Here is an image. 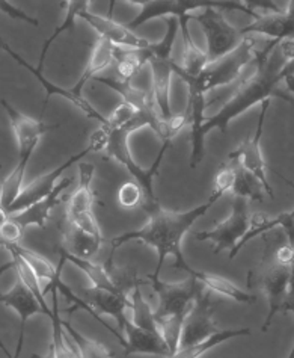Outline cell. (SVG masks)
Listing matches in <instances>:
<instances>
[{
  "label": "cell",
  "instance_id": "6da1fadb",
  "mask_svg": "<svg viewBox=\"0 0 294 358\" xmlns=\"http://www.w3.org/2000/svg\"><path fill=\"white\" fill-rule=\"evenodd\" d=\"M287 62L288 59L279 49V44H274L273 41H269L263 50L257 52L255 56L257 71L237 88L233 97L228 99L216 115L205 118L201 126L191 131V168H196L201 164L204 157V138L212 130L217 129L222 134H226L233 120L244 114L257 103H264L274 96L294 105V100L279 90V83L284 80L282 70Z\"/></svg>",
  "mask_w": 294,
  "mask_h": 358
},
{
  "label": "cell",
  "instance_id": "7a4b0ae2",
  "mask_svg": "<svg viewBox=\"0 0 294 358\" xmlns=\"http://www.w3.org/2000/svg\"><path fill=\"white\" fill-rule=\"evenodd\" d=\"M214 203L216 200L213 196H208L207 203L187 212H169L165 210L163 207H159L157 210L148 215V221L144 227L135 231L124 233L110 241V256L115 257V251L124 243L131 241H140L157 251V266L151 275L160 277V269H162L163 262L168 256H172L175 259L172 265L174 269L184 271L189 274L192 268L187 265V262L183 256L182 241L184 238V234L191 230L192 225L210 210Z\"/></svg>",
  "mask_w": 294,
  "mask_h": 358
},
{
  "label": "cell",
  "instance_id": "3957f363",
  "mask_svg": "<svg viewBox=\"0 0 294 358\" xmlns=\"http://www.w3.org/2000/svg\"><path fill=\"white\" fill-rule=\"evenodd\" d=\"M255 47H257V38L255 36H244V40L234 52L208 64L196 78L186 76L182 71V67L175 62L174 73L189 85V106L186 112L192 129L201 126L205 120V94L216 88L225 87V85H230L239 78L244 67H248L252 61H255V56H257Z\"/></svg>",
  "mask_w": 294,
  "mask_h": 358
},
{
  "label": "cell",
  "instance_id": "277c9868",
  "mask_svg": "<svg viewBox=\"0 0 294 358\" xmlns=\"http://www.w3.org/2000/svg\"><path fill=\"white\" fill-rule=\"evenodd\" d=\"M145 278L159 295V308L154 312V319L159 334L162 336L172 355L178 351L184 319L204 286L193 277L179 282H165L160 277L151 274Z\"/></svg>",
  "mask_w": 294,
  "mask_h": 358
},
{
  "label": "cell",
  "instance_id": "5b68a950",
  "mask_svg": "<svg viewBox=\"0 0 294 358\" xmlns=\"http://www.w3.org/2000/svg\"><path fill=\"white\" fill-rule=\"evenodd\" d=\"M145 126H149L148 117L136 112V115L133 117L127 122V124L117 127V129H110L108 145H106V148H104V153H106L108 159H115L121 165H124L127 168L130 176L135 178L136 183L140 186L142 192H144L145 201H144V206H142V210H144L147 215H149L154 210H157L159 207H162L154 194V177L159 173L160 165H162V160L165 157L166 150L170 148L172 143L162 144V148H160V153L157 155L154 164L151 165L148 169L140 168L131 157L128 138L131 134H135L136 130L145 127Z\"/></svg>",
  "mask_w": 294,
  "mask_h": 358
},
{
  "label": "cell",
  "instance_id": "8992f818",
  "mask_svg": "<svg viewBox=\"0 0 294 358\" xmlns=\"http://www.w3.org/2000/svg\"><path fill=\"white\" fill-rule=\"evenodd\" d=\"M223 9L244 13L253 17L255 20L260 17V14L252 11V9L246 5V2H233V0H214V5L208 6L196 14H192L191 17L195 18V20L203 26L205 34L208 64L230 55L244 40L242 31L234 27L223 17Z\"/></svg>",
  "mask_w": 294,
  "mask_h": 358
},
{
  "label": "cell",
  "instance_id": "52a82bcc",
  "mask_svg": "<svg viewBox=\"0 0 294 358\" xmlns=\"http://www.w3.org/2000/svg\"><path fill=\"white\" fill-rule=\"evenodd\" d=\"M291 268V265H286L274 257L273 242L265 239V250L260 265L255 269H251L248 274L249 287H257L261 290L269 303V315L261 328L263 333L267 331L273 317L281 313L288 292Z\"/></svg>",
  "mask_w": 294,
  "mask_h": 358
},
{
  "label": "cell",
  "instance_id": "ba28073f",
  "mask_svg": "<svg viewBox=\"0 0 294 358\" xmlns=\"http://www.w3.org/2000/svg\"><path fill=\"white\" fill-rule=\"evenodd\" d=\"M249 212H248V200L234 196L231 215L223 222L217 224L212 230H204L195 234L196 241H210L214 243V254L228 250V257L233 260L234 251L237 245L240 243L243 236L249 227Z\"/></svg>",
  "mask_w": 294,
  "mask_h": 358
},
{
  "label": "cell",
  "instance_id": "9c48e42d",
  "mask_svg": "<svg viewBox=\"0 0 294 358\" xmlns=\"http://www.w3.org/2000/svg\"><path fill=\"white\" fill-rule=\"evenodd\" d=\"M269 108H270V100L261 103L257 129H255V131L249 138H246L243 143L234 150V152L230 155V157L235 159L243 169H246V171L257 178V180L261 183L265 195H269L270 199H274V194L267 177V166H265V160L261 152L264 120H265V115H267Z\"/></svg>",
  "mask_w": 294,
  "mask_h": 358
},
{
  "label": "cell",
  "instance_id": "30bf717a",
  "mask_svg": "<svg viewBox=\"0 0 294 358\" xmlns=\"http://www.w3.org/2000/svg\"><path fill=\"white\" fill-rule=\"evenodd\" d=\"M213 315L214 306L212 304V299L207 294H204V290H201L184 319L178 350L179 348H189L201 343L207 341L208 337L219 333L221 329L216 327Z\"/></svg>",
  "mask_w": 294,
  "mask_h": 358
},
{
  "label": "cell",
  "instance_id": "8fae6325",
  "mask_svg": "<svg viewBox=\"0 0 294 358\" xmlns=\"http://www.w3.org/2000/svg\"><path fill=\"white\" fill-rule=\"evenodd\" d=\"M94 152H96V148H94L91 144H88L87 148H83L80 153H75L68 160H65L61 166L54 168L53 171L35 178V180H32L29 185L23 187L20 195L17 196V200L11 204V207L6 210V213L9 216L20 213L24 209H27V207H31L32 204L45 199V196L53 191V187L58 185V182L61 180L66 169L73 166L74 164L80 162L82 159H84L89 153H94Z\"/></svg>",
  "mask_w": 294,
  "mask_h": 358
},
{
  "label": "cell",
  "instance_id": "7c38bea8",
  "mask_svg": "<svg viewBox=\"0 0 294 358\" xmlns=\"http://www.w3.org/2000/svg\"><path fill=\"white\" fill-rule=\"evenodd\" d=\"M130 3L140 5L139 15L127 23L130 31H136L139 26L157 17H184L196 14L203 9L214 5V0H130Z\"/></svg>",
  "mask_w": 294,
  "mask_h": 358
},
{
  "label": "cell",
  "instance_id": "4fadbf2b",
  "mask_svg": "<svg viewBox=\"0 0 294 358\" xmlns=\"http://www.w3.org/2000/svg\"><path fill=\"white\" fill-rule=\"evenodd\" d=\"M0 105L5 109L9 122H11V127L14 130V135L18 144V159L29 162L41 136L58 126H49L41 120H35L22 114V112H18L14 106L9 105L5 99L0 100Z\"/></svg>",
  "mask_w": 294,
  "mask_h": 358
},
{
  "label": "cell",
  "instance_id": "5bb4252c",
  "mask_svg": "<svg viewBox=\"0 0 294 358\" xmlns=\"http://www.w3.org/2000/svg\"><path fill=\"white\" fill-rule=\"evenodd\" d=\"M94 31L98 34L100 38L110 41L117 47H124V49H135V50H147L149 49L151 43L145 38H140L135 32L130 31L126 24H121L113 20L110 15L101 17L92 14L89 11H82L79 14Z\"/></svg>",
  "mask_w": 294,
  "mask_h": 358
},
{
  "label": "cell",
  "instance_id": "9a60e30c",
  "mask_svg": "<svg viewBox=\"0 0 294 358\" xmlns=\"http://www.w3.org/2000/svg\"><path fill=\"white\" fill-rule=\"evenodd\" d=\"M243 36L249 34L265 35L270 41L279 44L284 40L294 38V0L281 13H269L260 15L257 20L240 29Z\"/></svg>",
  "mask_w": 294,
  "mask_h": 358
},
{
  "label": "cell",
  "instance_id": "2e32d148",
  "mask_svg": "<svg viewBox=\"0 0 294 358\" xmlns=\"http://www.w3.org/2000/svg\"><path fill=\"white\" fill-rule=\"evenodd\" d=\"M80 294V299L84 301L94 312L115 317L119 331L122 333V329H124V325L128 320L126 317V308H131V301L128 296L118 294V292L98 287L82 289Z\"/></svg>",
  "mask_w": 294,
  "mask_h": 358
},
{
  "label": "cell",
  "instance_id": "e0dca14e",
  "mask_svg": "<svg viewBox=\"0 0 294 358\" xmlns=\"http://www.w3.org/2000/svg\"><path fill=\"white\" fill-rule=\"evenodd\" d=\"M73 182V177H62L45 199L32 204L31 207H27V209H24L20 213L11 215V220L20 225L23 230L26 227H29V225H36V227L40 229H45L47 221H49L53 209L61 203V195L68 189Z\"/></svg>",
  "mask_w": 294,
  "mask_h": 358
},
{
  "label": "cell",
  "instance_id": "ac0fdd59",
  "mask_svg": "<svg viewBox=\"0 0 294 358\" xmlns=\"http://www.w3.org/2000/svg\"><path fill=\"white\" fill-rule=\"evenodd\" d=\"M149 50V49H148ZM148 65L153 74V97L162 115L169 120L172 118L170 112V80H172L175 61L172 56H156L149 53Z\"/></svg>",
  "mask_w": 294,
  "mask_h": 358
},
{
  "label": "cell",
  "instance_id": "d6986e66",
  "mask_svg": "<svg viewBox=\"0 0 294 358\" xmlns=\"http://www.w3.org/2000/svg\"><path fill=\"white\" fill-rule=\"evenodd\" d=\"M122 333H126V346L124 355L130 357L133 354H148V355H160L170 357V351L165 341L159 333L147 331L136 327L130 320H127Z\"/></svg>",
  "mask_w": 294,
  "mask_h": 358
},
{
  "label": "cell",
  "instance_id": "ffe728a7",
  "mask_svg": "<svg viewBox=\"0 0 294 358\" xmlns=\"http://www.w3.org/2000/svg\"><path fill=\"white\" fill-rule=\"evenodd\" d=\"M0 304L11 307L13 310H15L17 315L20 316V337L18 338H24L27 319L35 315H45L40 303H38L36 298L32 295V292L27 289L20 280H18L13 286V289L8 290L6 294H0Z\"/></svg>",
  "mask_w": 294,
  "mask_h": 358
},
{
  "label": "cell",
  "instance_id": "44dd1931",
  "mask_svg": "<svg viewBox=\"0 0 294 358\" xmlns=\"http://www.w3.org/2000/svg\"><path fill=\"white\" fill-rule=\"evenodd\" d=\"M79 186L70 196L68 209H66V218H68V221L74 220L79 215L92 212V206L97 201V195L92 191V178L94 174H96V165L79 164Z\"/></svg>",
  "mask_w": 294,
  "mask_h": 358
},
{
  "label": "cell",
  "instance_id": "7402d4cb",
  "mask_svg": "<svg viewBox=\"0 0 294 358\" xmlns=\"http://www.w3.org/2000/svg\"><path fill=\"white\" fill-rule=\"evenodd\" d=\"M115 47L117 45H113L108 40L100 38V36L94 41L87 67H84L78 83H75L70 90L73 94L80 97V92L88 80L94 79L100 71L106 70L108 67H110V65H113V61H115Z\"/></svg>",
  "mask_w": 294,
  "mask_h": 358
},
{
  "label": "cell",
  "instance_id": "603a6c76",
  "mask_svg": "<svg viewBox=\"0 0 294 358\" xmlns=\"http://www.w3.org/2000/svg\"><path fill=\"white\" fill-rule=\"evenodd\" d=\"M189 275L201 282V285L204 287H207L208 290L216 292V294L230 298V299L235 301V303L253 304L255 301H257V296H253L252 294H248V292H244L239 286H235L234 282L230 281L228 278L212 274V272H201V271L191 269Z\"/></svg>",
  "mask_w": 294,
  "mask_h": 358
},
{
  "label": "cell",
  "instance_id": "cb8c5ba5",
  "mask_svg": "<svg viewBox=\"0 0 294 358\" xmlns=\"http://www.w3.org/2000/svg\"><path fill=\"white\" fill-rule=\"evenodd\" d=\"M191 20H192L191 15H184L178 18L179 29L183 32V40H184V58H183L182 71L189 78H196L208 65V59H207V53H204L195 44L191 31H189V22Z\"/></svg>",
  "mask_w": 294,
  "mask_h": 358
},
{
  "label": "cell",
  "instance_id": "d4e9b609",
  "mask_svg": "<svg viewBox=\"0 0 294 358\" xmlns=\"http://www.w3.org/2000/svg\"><path fill=\"white\" fill-rule=\"evenodd\" d=\"M103 268H104V272H106L113 290L126 296H128L135 289H139V286L149 285L147 278L139 277L138 268L117 266L112 256H109V259L103 263Z\"/></svg>",
  "mask_w": 294,
  "mask_h": 358
},
{
  "label": "cell",
  "instance_id": "484cf974",
  "mask_svg": "<svg viewBox=\"0 0 294 358\" xmlns=\"http://www.w3.org/2000/svg\"><path fill=\"white\" fill-rule=\"evenodd\" d=\"M149 59V50H135L124 49V47H115V61L113 65L117 67L118 79L124 82H131L140 70L145 67Z\"/></svg>",
  "mask_w": 294,
  "mask_h": 358
},
{
  "label": "cell",
  "instance_id": "4316f807",
  "mask_svg": "<svg viewBox=\"0 0 294 358\" xmlns=\"http://www.w3.org/2000/svg\"><path fill=\"white\" fill-rule=\"evenodd\" d=\"M101 242L103 239H97L91 236V234L83 233L82 230L75 229L74 225L70 224V229L65 231L64 236V247L61 248L78 259L91 260L94 254L100 250Z\"/></svg>",
  "mask_w": 294,
  "mask_h": 358
},
{
  "label": "cell",
  "instance_id": "83f0119b",
  "mask_svg": "<svg viewBox=\"0 0 294 358\" xmlns=\"http://www.w3.org/2000/svg\"><path fill=\"white\" fill-rule=\"evenodd\" d=\"M52 292V299H53V316H52V331H53V338H52V346L54 351L56 358H79L78 351L70 341V337L66 336L65 329L62 327V319L59 315V306H58V294L59 292L56 289H50L49 294Z\"/></svg>",
  "mask_w": 294,
  "mask_h": 358
},
{
  "label": "cell",
  "instance_id": "f1b7e54d",
  "mask_svg": "<svg viewBox=\"0 0 294 358\" xmlns=\"http://www.w3.org/2000/svg\"><path fill=\"white\" fill-rule=\"evenodd\" d=\"M251 328H239V329H221L219 333L208 337L207 341L189 346V348H179V350L172 354L168 358H199L201 355H204L205 352H208L213 348H216L217 345H222L223 342L230 341V338L234 337H240V336H251Z\"/></svg>",
  "mask_w": 294,
  "mask_h": 358
},
{
  "label": "cell",
  "instance_id": "f546056e",
  "mask_svg": "<svg viewBox=\"0 0 294 358\" xmlns=\"http://www.w3.org/2000/svg\"><path fill=\"white\" fill-rule=\"evenodd\" d=\"M3 248L9 252H15L17 256H20L29 268L35 272V275L41 280H45L47 285L56 277V274L59 272V266L54 268L52 263L47 260L44 256H41L40 252L32 251L29 248L22 247L20 243L18 245H3Z\"/></svg>",
  "mask_w": 294,
  "mask_h": 358
},
{
  "label": "cell",
  "instance_id": "4dcf8cb0",
  "mask_svg": "<svg viewBox=\"0 0 294 358\" xmlns=\"http://www.w3.org/2000/svg\"><path fill=\"white\" fill-rule=\"evenodd\" d=\"M64 5H66V15H65L64 23L56 27L54 32L44 41L41 56H40V62H38V67H36V70L40 73H43V65H44V61H45L47 52H49V49L52 47V44L54 43V40L58 38V36L65 31H70V32L75 31V18L79 17V14L82 11H88L89 2H88V0H70V2H65Z\"/></svg>",
  "mask_w": 294,
  "mask_h": 358
},
{
  "label": "cell",
  "instance_id": "1f68e13d",
  "mask_svg": "<svg viewBox=\"0 0 294 358\" xmlns=\"http://www.w3.org/2000/svg\"><path fill=\"white\" fill-rule=\"evenodd\" d=\"M62 327L65 329L66 336H68L70 341L73 342L75 351H78L79 358H113V354L108 350L106 346L96 341H91L88 337H84L70 322L62 320Z\"/></svg>",
  "mask_w": 294,
  "mask_h": 358
},
{
  "label": "cell",
  "instance_id": "d6a6232c",
  "mask_svg": "<svg viewBox=\"0 0 294 358\" xmlns=\"http://www.w3.org/2000/svg\"><path fill=\"white\" fill-rule=\"evenodd\" d=\"M230 159H233V157H230ZM233 160L235 164V178H234L233 191H231L234 194V196H240V199H244V200L263 201L265 196V192L263 189L261 183L252 174L246 171V169H243L235 159H233Z\"/></svg>",
  "mask_w": 294,
  "mask_h": 358
},
{
  "label": "cell",
  "instance_id": "836d02e7",
  "mask_svg": "<svg viewBox=\"0 0 294 358\" xmlns=\"http://www.w3.org/2000/svg\"><path fill=\"white\" fill-rule=\"evenodd\" d=\"M11 256H13L14 269L17 272L18 280H20L23 285L32 292V295L36 298V301H38V303H40V306L43 307V310L45 312V316H49L52 319L53 312H52V308L47 306V303H45L44 290L41 289L40 278L35 275V272L29 268V265H27V263L20 256H17L15 252H11Z\"/></svg>",
  "mask_w": 294,
  "mask_h": 358
},
{
  "label": "cell",
  "instance_id": "e575fe53",
  "mask_svg": "<svg viewBox=\"0 0 294 358\" xmlns=\"http://www.w3.org/2000/svg\"><path fill=\"white\" fill-rule=\"evenodd\" d=\"M27 164H29L27 160L18 159V162L11 171V174L5 178L2 186H0V206H2L5 210L11 207V204L17 200V196L20 195L23 189V180Z\"/></svg>",
  "mask_w": 294,
  "mask_h": 358
},
{
  "label": "cell",
  "instance_id": "d590c367",
  "mask_svg": "<svg viewBox=\"0 0 294 358\" xmlns=\"http://www.w3.org/2000/svg\"><path fill=\"white\" fill-rule=\"evenodd\" d=\"M131 308H133V324L136 327L147 329V331L159 333L157 324L154 319V312L151 310L149 304L142 296L140 289H135L131 292Z\"/></svg>",
  "mask_w": 294,
  "mask_h": 358
},
{
  "label": "cell",
  "instance_id": "8d00e7d4",
  "mask_svg": "<svg viewBox=\"0 0 294 358\" xmlns=\"http://www.w3.org/2000/svg\"><path fill=\"white\" fill-rule=\"evenodd\" d=\"M277 227H279L278 216H277V218H269V216L265 215V213H263V212H257L255 215H252L251 218H249L248 231H246V234L243 236V239L240 241V243L237 245V248L234 251V257L242 251V248L244 247V245L249 243L253 238L265 236V234H267L269 231H272L273 229H277Z\"/></svg>",
  "mask_w": 294,
  "mask_h": 358
},
{
  "label": "cell",
  "instance_id": "74e56055",
  "mask_svg": "<svg viewBox=\"0 0 294 358\" xmlns=\"http://www.w3.org/2000/svg\"><path fill=\"white\" fill-rule=\"evenodd\" d=\"M234 178H235V164L233 159L228 157V160H226V162L217 169L210 196H213V199L217 201L221 200V196H223L226 192H231L234 186Z\"/></svg>",
  "mask_w": 294,
  "mask_h": 358
},
{
  "label": "cell",
  "instance_id": "f35d334b",
  "mask_svg": "<svg viewBox=\"0 0 294 358\" xmlns=\"http://www.w3.org/2000/svg\"><path fill=\"white\" fill-rule=\"evenodd\" d=\"M144 192L136 182H127L119 186L118 189V203L124 209H135V207L144 206Z\"/></svg>",
  "mask_w": 294,
  "mask_h": 358
},
{
  "label": "cell",
  "instance_id": "ab89813d",
  "mask_svg": "<svg viewBox=\"0 0 294 358\" xmlns=\"http://www.w3.org/2000/svg\"><path fill=\"white\" fill-rule=\"evenodd\" d=\"M71 225H74L75 229L82 230L83 233L87 234H91V236L97 238V239H103L101 238V230H100V224L96 218V215H94V212H88V213H83V215H79L75 216L74 220L68 221Z\"/></svg>",
  "mask_w": 294,
  "mask_h": 358
},
{
  "label": "cell",
  "instance_id": "60d3db41",
  "mask_svg": "<svg viewBox=\"0 0 294 358\" xmlns=\"http://www.w3.org/2000/svg\"><path fill=\"white\" fill-rule=\"evenodd\" d=\"M23 233L24 230L9 216V221L0 227V245L2 247L3 245H18L23 238Z\"/></svg>",
  "mask_w": 294,
  "mask_h": 358
},
{
  "label": "cell",
  "instance_id": "b9f144b4",
  "mask_svg": "<svg viewBox=\"0 0 294 358\" xmlns=\"http://www.w3.org/2000/svg\"><path fill=\"white\" fill-rule=\"evenodd\" d=\"M135 115H136V110L133 109L130 105H127V103L121 101L119 106L115 108V110L112 112V115L108 118L109 127L110 129H117V127L124 126Z\"/></svg>",
  "mask_w": 294,
  "mask_h": 358
},
{
  "label": "cell",
  "instance_id": "7bdbcfd3",
  "mask_svg": "<svg viewBox=\"0 0 294 358\" xmlns=\"http://www.w3.org/2000/svg\"><path fill=\"white\" fill-rule=\"evenodd\" d=\"M0 11L5 13L11 18H14V20H20L24 23H29L32 26H40V22H38L36 18H32L31 15H27L24 11H22V9L13 6L11 3L6 2V0H0Z\"/></svg>",
  "mask_w": 294,
  "mask_h": 358
},
{
  "label": "cell",
  "instance_id": "ee69618b",
  "mask_svg": "<svg viewBox=\"0 0 294 358\" xmlns=\"http://www.w3.org/2000/svg\"><path fill=\"white\" fill-rule=\"evenodd\" d=\"M23 345H24V338H18V343H17V350H15V354H9V351L6 350V348L3 346L2 341H0V350L3 351V354L8 357V358H20L22 355V351H23Z\"/></svg>",
  "mask_w": 294,
  "mask_h": 358
},
{
  "label": "cell",
  "instance_id": "f6af8a7d",
  "mask_svg": "<svg viewBox=\"0 0 294 358\" xmlns=\"http://www.w3.org/2000/svg\"><path fill=\"white\" fill-rule=\"evenodd\" d=\"M290 76H294V56H293V59H290L286 64V67H284V70H282V78L284 79L290 78Z\"/></svg>",
  "mask_w": 294,
  "mask_h": 358
},
{
  "label": "cell",
  "instance_id": "bcb514c9",
  "mask_svg": "<svg viewBox=\"0 0 294 358\" xmlns=\"http://www.w3.org/2000/svg\"><path fill=\"white\" fill-rule=\"evenodd\" d=\"M13 268H14V262H13V260H11V262H8V263H5V265L0 266V277H2L6 271L13 269Z\"/></svg>",
  "mask_w": 294,
  "mask_h": 358
},
{
  "label": "cell",
  "instance_id": "7dc6e473",
  "mask_svg": "<svg viewBox=\"0 0 294 358\" xmlns=\"http://www.w3.org/2000/svg\"><path fill=\"white\" fill-rule=\"evenodd\" d=\"M284 82H286V85H287V88H288V91L294 94V76L286 78V79H284Z\"/></svg>",
  "mask_w": 294,
  "mask_h": 358
},
{
  "label": "cell",
  "instance_id": "c3c4849f",
  "mask_svg": "<svg viewBox=\"0 0 294 358\" xmlns=\"http://www.w3.org/2000/svg\"><path fill=\"white\" fill-rule=\"evenodd\" d=\"M34 358H56L54 357V351H53V346L50 345V348H49V351H47L44 355H34Z\"/></svg>",
  "mask_w": 294,
  "mask_h": 358
},
{
  "label": "cell",
  "instance_id": "681fc988",
  "mask_svg": "<svg viewBox=\"0 0 294 358\" xmlns=\"http://www.w3.org/2000/svg\"><path fill=\"white\" fill-rule=\"evenodd\" d=\"M8 47H9V45L2 40V36H0V49H2L3 52H6V50H8Z\"/></svg>",
  "mask_w": 294,
  "mask_h": 358
},
{
  "label": "cell",
  "instance_id": "f907efd6",
  "mask_svg": "<svg viewBox=\"0 0 294 358\" xmlns=\"http://www.w3.org/2000/svg\"><path fill=\"white\" fill-rule=\"evenodd\" d=\"M287 358H294V345H293L291 351H290V354H288V357H287Z\"/></svg>",
  "mask_w": 294,
  "mask_h": 358
},
{
  "label": "cell",
  "instance_id": "816d5d0a",
  "mask_svg": "<svg viewBox=\"0 0 294 358\" xmlns=\"http://www.w3.org/2000/svg\"><path fill=\"white\" fill-rule=\"evenodd\" d=\"M293 315H294V310H293Z\"/></svg>",
  "mask_w": 294,
  "mask_h": 358
}]
</instances>
